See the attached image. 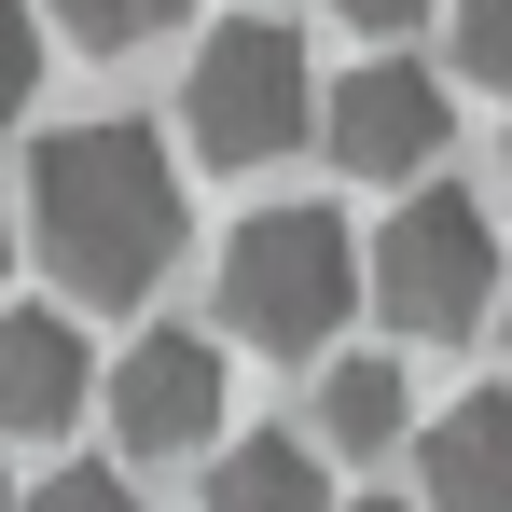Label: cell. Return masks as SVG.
I'll return each mask as SVG.
<instances>
[{
  "label": "cell",
  "instance_id": "cell-15",
  "mask_svg": "<svg viewBox=\"0 0 512 512\" xmlns=\"http://www.w3.org/2000/svg\"><path fill=\"white\" fill-rule=\"evenodd\" d=\"M333 14H346V28H360V42H402V28H416L429 0H333Z\"/></svg>",
  "mask_w": 512,
  "mask_h": 512
},
{
  "label": "cell",
  "instance_id": "cell-13",
  "mask_svg": "<svg viewBox=\"0 0 512 512\" xmlns=\"http://www.w3.org/2000/svg\"><path fill=\"white\" fill-rule=\"evenodd\" d=\"M28 512H139V485H125L111 457H70V471H42V485H28Z\"/></svg>",
  "mask_w": 512,
  "mask_h": 512
},
{
  "label": "cell",
  "instance_id": "cell-8",
  "mask_svg": "<svg viewBox=\"0 0 512 512\" xmlns=\"http://www.w3.org/2000/svg\"><path fill=\"white\" fill-rule=\"evenodd\" d=\"M429 457V512H512V388H471L416 429Z\"/></svg>",
  "mask_w": 512,
  "mask_h": 512
},
{
  "label": "cell",
  "instance_id": "cell-2",
  "mask_svg": "<svg viewBox=\"0 0 512 512\" xmlns=\"http://www.w3.org/2000/svg\"><path fill=\"white\" fill-rule=\"evenodd\" d=\"M319 111H333V84H319V56H305L291 14H236V28H208L194 70H180V139H194L208 167H277V153H305Z\"/></svg>",
  "mask_w": 512,
  "mask_h": 512
},
{
  "label": "cell",
  "instance_id": "cell-12",
  "mask_svg": "<svg viewBox=\"0 0 512 512\" xmlns=\"http://www.w3.org/2000/svg\"><path fill=\"white\" fill-rule=\"evenodd\" d=\"M457 84L512 97V0H457Z\"/></svg>",
  "mask_w": 512,
  "mask_h": 512
},
{
  "label": "cell",
  "instance_id": "cell-11",
  "mask_svg": "<svg viewBox=\"0 0 512 512\" xmlns=\"http://www.w3.org/2000/svg\"><path fill=\"white\" fill-rule=\"evenodd\" d=\"M194 0H56V28L70 42H97V56H139V42H167Z\"/></svg>",
  "mask_w": 512,
  "mask_h": 512
},
{
  "label": "cell",
  "instance_id": "cell-14",
  "mask_svg": "<svg viewBox=\"0 0 512 512\" xmlns=\"http://www.w3.org/2000/svg\"><path fill=\"white\" fill-rule=\"evenodd\" d=\"M42 97V28H28V0H0V125Z\"/></svg>",
  "mask_w": 512,
  "mask_h": 512
},
{
  "label": "cell",
  "instance_id": "cell-18",
  "mask_svg": "<svg viewBox=\"0 0 512 512\" xmlns=\"http://www.w3.org/2000/svg\"><path fill=\"white\" fill-rule=\"evenodd\" d=\"M0 512H28V499H14V485H0Z\"/></svg>",
  "mask_w": 512,
  "mask_h": 512
},
{
  "label": "cell",
  "instance_id": "cell-7",
  "mask_svg": "<svg viewBox=\"0 0 512 512\" xmlns=\"http://www.w3.org/2000/svg\"><path fill=\"white\" fill-rule=\"evenodd\" d=\"M84 402H97L84 333L56 305H14L0 319V443H56V429H84Z\"/></svg>",
  "mask_w": 512,
  "mask_h": 512
},
{
  "label": "cell",
  "instance_id": "cell-10",
  "mask_svg": "<svg viewBox=\"0 0 512 512\" xmlns=\"http://www.w3.org/2000/svg\"><path fill=\"white\" fill-rule=\"evenodd\" d=\"M402 416H416V402H402V360H374V346H360V360L319 374V443H346V457H388Z\"/></svg>",
  "mask_w": 512,
  "mask_h": 512
},
{
  "label": "cell",
  "instance_id": "cell-16",
  "mask_svg": "<svg viewBox=\"0 0 512 512\" xmlns=\"http://www.w3.org/2000/svg\"><path fill=\"white\" fill-rule=\"evenodd\" d=\"M346 512H416V499H346Z\"/></svg>",
  "mask_w": 512,
  "mask_h": 512
},
{
  "label": "cell",
  "instance_id": "cell-17",
  "mask_svg": "<svg viewBox=\"0 0 512 512\" xmlns=\"http://www.w3.org/2000/svg\"><path fill=\"white\" fill-rule=\"evenodd\" d=\"M0 263H14V208H0Z\"/></svg>",
  "mask_w": 512,
  "mask_h": 512
},
{
  "label": "cell",
  "instance_id": "cell-9",
  "mask_svg": "<svg viewBox=\"0 0 512 512\" xmlns=\"http://www.w3.org/2000/svg\"><path fill=\"white\" fill-rule=\"evenodd\" d=\"M208 512H333V457L305 429H236V457H208Z\"/></svg>",
  "mask_w": 512,
  "mask_h": 512
},
{
  "label": "cell",
  "instance_id": "cell-4",
  "mask_svg": "<svg viewBox=\"0 0 512 512\" xmlns=\"http://www.w3.org/2000/svg\"><path fill=\"white\" fill-rule=\"evenodd\" d=\"M374 305H388L416 346L485 333V305H512V277H499V208H471L457 180H416V208L374 236Z\"/></svg>",
  "mask_w": 512,
  "mask_h": 512
},
{
  "label": "cell",
  "instance_id": "cell-5",
  "mask_svg": "<svg viewBox=\"0 0 512 512\" xmlns=\"http://www.w3.org/2000/svg\"><path fill=\"white\" fill-rule=\"evenodd\" d=\"M97 416L125 457H194L222 429V346L208 333H139L111 374H97Z\"/></svg>",
  "mask_w": 512,
  "mask_h": 512
},
{
  "label": "cell",
  "instance_id": "cell-1",
  "mask_svg": "<svg viewBox=\"0 0 512 512\" xmlns=\"http://www.w3.org/2000/svg\"><path fill=\"white\" fill-rule=\"evenodd\" d=\"M28 236L84 305H139L180 263V153L153 125H42L28 139Z\"/></svg>",
  "mask_w": 512,
  "mask_h": 512
},
{
  "label": "cell",
  "instance_id": "cell-3",
  "mask_svg": "<svg viewBox=\"0 0 512 512\" xmlns=\"http://www.w3.org/2000/svg\"><path fill=\"white\" fill-rule=\"evenodd\" d=\"M360 291H374V263L346 250L333 208H250L236 250H222V319H236L263 360H319Z\"/></svg>",
  "mask_w": 512,
  "mask_h": 512
},
{
  "label": "cell",
  "instance_id": "cell-6",
  "mask_svg": "<svg viewBox=\"0 0 512 512\" xmlns=\"http://www.w3.org/2000/svg\"><path fill=\"white\" fill-rule=\"evenodd\" d=\"M443 125H457V97L429 84L416 56H360V70L333 84V111H319V139H333L346 180H429Z\"/></svg>",
  "mask_w": 512,
  "mask_h": 512
},
{
  "label": "cell",
  "instance_id": "cell-19",
  "mask_svg": "<svg viewBox=\"0 0 512 512\" xmlns=\"http://www.w3.org/2000/svg\"><path fill=\"white\" fill-rule=\"evenodd\" d=\"M499 319H512V305H499Z\"/></svg>",
  "mask_w": 512,
  "mask_h": 512
}]
</instances>
